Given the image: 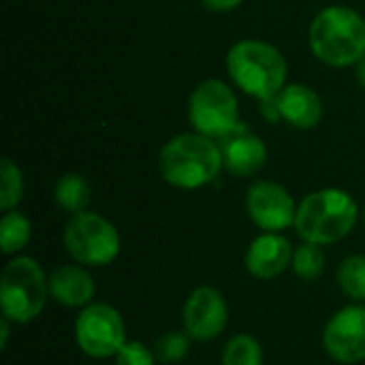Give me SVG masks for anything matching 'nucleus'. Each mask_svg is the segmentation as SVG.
<instances>
[{
	"label": "nucleus",
	"instance_id": "nucleus-1",
	"mask_svg": "<svg viewBox=\"0 0 365 365\" xmlns=\"http://www.w3.org/2000/svg\"><path fill=\"white\" fill-rule=\"evenodd\" d=\"M158 169L167 184L182 190H197L218 178L222 154L214 139L199 133H184L163 145Z\"/></svg>",
	"mask_w": 365,
	"mask_h": 365
},
{
	"label": "nucleus",
	"instance_id": "nucleus-2",
	"mask_svg": "<svg viewBox=\"0 0 365 365\" xmlns=\"http://www.w3.org/2000/svg\"><path fill=\"white\" fill-rule=\"evenodd\" d=\"M357 216L359 207L349 192L323 188L302 199L293 227L304 242L327 246L344 240L357 225Z\"/></svg>",
	"mask_w": 365,
	"mask_h": 365
},
{
	"label": "nucleus",
	"instance_id": "nucleus-3",
	"mask_svg": "<svg viewBox=\"0 0 365 365\" xmlns=\"http://www.w3.org/2000/svg\"><path fill=\"white\" fill-rule=\"evenodd\" d=\"M310 47L329 66H351L365 56L364 17L349 6H327L310 24Z\"/></svg>",
	"mask_w": 365,
	"mask_h": 365
},
{
	"label": "nucleus",
	"instance_id": "nucleus-4",
	"mask_svg": "<svg viewBox=\"0 0 365 365\" xmlns=\"http://www.w3.org/2000/svg\"><path fill=\"white\" fill-rule=\"evenodd\" d=\"M227 68L233 83L259 101L278 96L287 86V60L278 47L265 41L246 38L235 43L229 49Z\"/></svg>",
	"mask_w": 365,
	"mask_h": 365
},
{
	"label": "nucleus",
	"instance_id": "nucleus-5",
	"mask_svg": "<svg viewBox=\"0 0 365 365\" xmlns=\"http://www.w3.org/2000/svg\"><path fill=\"white\" fill-rule=\"evenodd\" d=\"M49 297V276L32 257H15L0 278L2 317L17 325H28L45 310Z\"/></svg>",
	"mask_w": 365,
	"mask_h": 365
},
{
	"label": "nucleus",
	"instance_id": "nucleus-6",
	"mask_svg": "<svg viewBox=\"0 0 365 365\" xmlns=\"http://www.w3.org/2000/svg\"><path fill=\"white\" fill-rule=\"evenodd\" d=\"M62 244L68 257L86 267H105L120 255L122 242L118 229L94 212L73 214L64 227Z\"/></svg>",
	"mask_w": 365,
	"mask_h": 365
},
{
	"label": "nucleus",
	"instance_id": "nucleus-7",
	"mask_svg": "<svg viewBox=\"0 0 365 365\" xmlns=\"http://www.w3.org/2000/svg\"><path fill=\"white\" fill-rule=\"evenodd\" d=\"M188 120L199 135L214 141L227 137L240 124L235 92L220 79L201 81L188 101Z\"/></svg>",
	"mask_w": 365,
	"mask_h": 365
},
{
	"label": "nucleus",
	"instance_id": "nucleus-8",
	"mask_svg": "<svg viewBox=\"0 0 365 365\" xmlns=\"http://www.w3.org/2000/svg\"><path fill=\"white\" fill-rule=\"evenodd\" d=\"M75 342L92 359L115 357L126 344V325L122 314L109 304H88L75 319Z\"/></svg>",
	"mask_w": 365,
	"mask_h": 365
},
{
	"label": "nucleus",
	"instance_id": "nucleus-9",
	"mask_svg": "<svg viewBox=\"0 0 365 365\" xmlns=\"http://www.w3.org/2000/svg\"><path fill=\"white\" fill-rule=\"evenodd\" d=\"M323 349L338 364L365 361V306H346L327 321Z\"/></svg>",
	"mask_w": 365,
	"mask_h": 365
},
{
	"label": "nucleus",
	"instance_id": "nucleus-10",
	"mask_svg": "<svg viewBox=\"0 0 365 365\" xmlns=\"http://www.w3.org/2000/svg\"><path fill=\"white\" fill-rule=\"evenodd\" d=\"M246 210L250 220L267 231V233H278L295 225L297 216V205L291 192L276 182H255L248 192H246Z\"/></svg>",
	"mask_w": 365,
	"mask_h": 365
},
{
	"label": "nucleus",
	"instance_id": "nucleus-11",
	"mask_svg": "<svg viewBox=\"0 0 365 365\" xmlns=\"http://www.w3.org/2000/svg\"><path fill=\"white\" fill-rule=\"evenodd\" d=\"M229 323V306L225 295L214 287L195 289L182 308L184 331L197 342L216 340Z\"/></svg>",
	"mask_w": 365,
	"mask_h": 365
},
{
	"label": "nucleus",
	"instance_id": "nucleus-12",
	"mask_svg": "<svg viewBox=\"0 0 365 365\" xmlns=\"http://www.w3.org/2000/svg\"><path fill=\"white\" fill-rule=\"evenodd\" d=\"M222 165L231 175L252 178L267 163V148L246 124H237L227 137L218 139Z\"/></svg>",
	"mask_w": 365,
	"mask_h": 365
},
{
	"label": "nucleus",
	"instance_id": "nucleus-13",
	"mask_svg": "<svg viewBox=\"0 0 365 365\" xmlns=\"http://www.w3.org/2000/svg\"><path fill=\"white\" fill-rule=\"evenodd\" d=\"M293 244L280 233H263L255 237L246 250V269L257 280H274L293 263Z\"/></svg>",
	"mask_w": 365,
	"mask_h": 365
},
{
	"label": "nucleus",
	"instance_id": "nucleus-14",
	"mask_svg": "<svg viewBox=\"0 0 365 365\" xmlns=\"http://www.w3.org/2000/svg\"><path fill=\"white\" fill-rule=\"evenodd\" d=\"M94 278L79 263H66L49 274V297L64 308H86L94 297Z\"/></svg>",
	"mask_w": 365,
	"mask_h": 365
},
{
	"label": "nucleus",
	"instance_id": "nucleus-15",
	"mask_svg": "<svg viewBox=\"0 0 365 365\" xmlns=\"http://www.w3.org/2000/svg\"><path fill=\"white\" fill-rule=\"evenodd\" d=\"M276 105L280 118L295 128H314L323 118L321 96L304 83L284 86L276 96Z\"/></svg>",
	"mask_w": 365,
	"mask_h": 365
},
{
	"label": "nucleus",
	"instance_id": "nucleus-16",
	"mask_svg": "<svg viewBox=\"0 0 365 365\" xmlns=\"http://www.w3.org/2000/svg\"><path fill=\"white\" fill-rule=\"evenodd\" d=\"M53 199L60 210L68 214H81L90 203V184L77 173H66L58 180L53 188Z\"/></svg>",
	"mask_w": 365,
	"mask_h": 365
},
{
	"label": "nucleus",
	"instance_id": "nucleus-17",
	"mask_svg": "<svg viewBox=\"0 0 365 365\" xmlns=\"http://www.w3.org/2000/svg\"><path fill=\"white\" fill-rule=\"evenodd\" d=\"M32 235V227L30 220L17 212H4L2 220H0V248L2 255H17L19 250H24L30 242Z\"/></svg>",
	"mask_w": 365,
	"mask_h": 365
},
{
	"label": "nucleus",
	"instance_id": "nucleus-18",
	"mask_svg": "<svg viewBox=\"0 0 365 365\" xmlns=\"http://www.w3.org/2000/svg\"><path fill=\"white\" fill-rule=\"evenodd\" d=\"M338 287L342 289V293L361 304L365 302V257L364 255H351L346 257L340 267H338Z\"/></svg>",
	"mask_w": 365,
	"mask_h": 365
},
{
	"label": "nucleus",
	"instance_id": "nucleus-19",
	"mask_svg": "<svg viewBox=\"0 0 365 365\" xmlns=\"http://www.w3.org/2000/svg\"><path fill=\"white\" fill-rule=\"evenodd\" d=\"M220 365H263V349L257 338L237 334L225 344Z\"/></svg>",
	"mask_w": 365,
	"mask_h": 365
},
{
	"label": "nucleus",
	"instance_id": "nucleus-20",
	"mask_svg": "<svg viewBox=\"0 0 365 365\" xmlns=\"http://www.w3.org/2000/svg\"><path fill=\"white\" fill-rule=\"evenodd\" d=\"M291 267H293L295 276L302 278V280H306V282L319 280L323 276V272H325V252H323V246L304 242L302 246L295 248Z\"/></svg>",
	"mask_w": 365,
	"mask_h": 365
},
{
	"label": "nucleus",
	"instance_id": "nucleus-21",
	"mask_svg": "<svg viewBox=\"0 0 365 365\" xmlns=\"http://www.w3.org/2000/svg\"><path fill=\"white\" fill-rule=\"evenodd\" d=\"M24 195V178L19 167L11 158H2L0 163V210L11 212L17 207Z\"/></svg>",
	"mask_w": 365,
	"mask_h": 365
},
{
	"label": "nucleus",
	"instance_id": "nucleus-22",
	"mask_svg": "<svg viewBox=\"0 0 365 365\" xmlns=\"http://www.w3.org/2000/svg\"><path fill=\"white\" fill-rule=\"evenodd\" d=\"M190 340L192 338L184 329L182 331L180 329L178 331H165L154 344V355L160 364H178L188 355Z\"/></svg>",
	"mask_w": 365,
	"mask_h": 365
},
{
	"label": "nucleus",
	"instance_id": "nucleus-23",
	"mask_svg": "<svg viewBox=\"0 0 365 365\" xmlns=\"http://www.w3.org/2000/svg\"><path fill=\"white\" fill-rule=\"evenodd\" d=\"M113 359L115 365H154L158 361L154 349L145 346L143 342H126Z\"/></svg>",
	"mask_w": 365,
	"mask_h": 365
},
{
	"label": "nucleus",
	"instance_id": "nucleus-24",
	"mask_svg": "<svg viewBox=\"0 0 365 365\" xmlns=\"http://www.w3.org/2000/svg\"><path fill=\"white\" fill-rule=\"evenodd\" d=\"M205 9L210 11H216V13H222V11H231L235 6L242 4V0H201Z\"/></svg>",
	"mask_w": 365,
	"mask_h": 365
},
{
	"label": "nucleus",
	"instance_id": "nucleus-25",
	"mask_svg": "<svg viewBox=\"0 0 365 365\" xmlns=\"http://www.w3.org/2000/svg\"><path fill=\"white\" fill-rule=\"evenodd\" d=\"M9 336H11V321L2 317V321H0V346H2V349H6Z\"/></svg>",
	"mask_w": 365,
	"mask_h": 365
},
{
	"label": "nucleus",
	"instance_id": "nucleus-26",
	"mask_svg": "<svg viewBox=\"0 0 365 365\" xmlns=\"http://www.w3.org/2000/svg\"><path fill=\"white\" fill-rule=\"evenodd\" d=\"M355 75H357V79H359V83L365 88V56L357 62V68H355Z\"/></svg>",
	"mask_w": 365,
	"mask_h": 365
},
{
	"label": "nucleus",
	"instance_id": "nucleus-27",
	"mask_svg": "<svg viewBox=\"0 0 365 365\" xmlns=\"http://www.w3.org/2000/svg\"><path fill=\"white\" fill-rule=\"evenodd\" d=\"M364 220H365V214H364Z\"/></svg>",
	"mask_w": 365,
	"mask_h": 365
}]
</instances>
